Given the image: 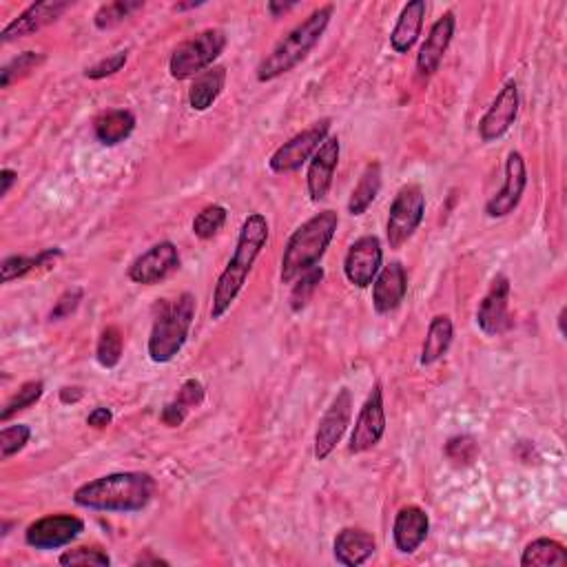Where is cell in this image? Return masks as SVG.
Returning <instances> with one entry per match:
<instances>
[{"label":"cell","instance_id":"52a82bcc","mask_svg":"<svg viewBox=\"0 0 567 567\" xmlns=\"http://www.w3.org/2000/svg\"><path fill=\"white\" fill-rule=\"evenodd\" d=\"M426 218V195L419 184H406L395 195L393 204L388 211L386 222V237L388 246L393 251H399L412 235L417 233Z\"/></svg>","mask_w":567,"mask_h":567},{"label":"cell","instance_id":"8fae6325","mask_svg":"<svg viewBox=\"0 0 567 567\" xmlns=\"http://www.w3.org/2000/svg\"><path fill=\"white\" fill-rule=\"evenodd\" d=\"M386 435V408H384V390L381 384H375L373 393L364 401L362 410H359L353 435L348 441L350 455H364V452L373 450L377 443Z\"/></svg>","mask_w":567,"mask_h":567},{"label":"cell","instance_id":"f1b7e54d","mask_svg":"<svg viewBox=\"0 0 567 567\" xmlns=\"http://www.w3.org/2000/svg\"><path fill=\"white\" fill-rule=\"evenodd\" d=\"M567 563V550L565 545L554 539H534L525 545L521 554L523 567H552V565H565Z\"/></svg>","mask_w":567,"mask_h":567},{"label":"cell","instance_id":"4316f807","mask_svg":"<svg viewBox=\"0 0 567 567\" xmlns=\"http://www.w3.org/2000/svg\"><path fill=\"white\" fill-rule=\"evenodd\" d=\"M381 191V164L379 162H370L368 167L364 169L362 178H359L357 187L350 193V200H348V213L353 215V218H359V215H364L373 202L377 200V195Z\"/></svg>","mask_w":567,"mask_h":567},{"label":"cell","instance_id":"e0dca14e","mask_svg":"<svg viewBox=\"0 0 567 567\" xmlns=\"http://www.w3.org/2000/svg\"><path fill=\"white\" fill-rule=\"evenodd\" d=\"M339 156H342V144H339L337 136H328L322 147L315 151V156L308 162L306 171V189L311 195V202H322L326 200L328 191L333 187V178L339 164Z\"/></svg>","mask_w":567,"mask_h":567},{"label":"cell","instance_id":"6da1fadb","mask_svg":"<svg viewBox=\"0 0 567 567\" xmlns=\"http://www.w3.org/2000/svg\"><path fill=\"white\" fill-rule=\"evenodd\" d=\"M156 488L158 483L149 472H113L82 483L74 492V503L94 512L133 514L147 508Z\"/></svg>","mask_w":567,"mask_h":567},{"label":"cell","instance_id":"277c9868","mask_svg":"<svg viewBox=\"0 0 567 567\" xmlns=\"http://www.w3.org/2000/svg\"><path fill=\"white\" fill-rule=\"evenodd\" d=\"M335 14L333 5H324L315 9L311 16H306L300 25H295L280 43H277L271 54H268L260 65H257L255 76L260 82H273L302 65L306 56L317 47L319 40L326 34L331 18Z\"/></svg>","mask_w":567,"mask_h":567},{"label":"cell","instance_id":"f6af8a7d","mask_svg":"<svg viewBox=\"0 0 567 567\" xmlns=\"http://www.w3.org/2000/svg\"><path fill=\"white\" fill-rule=\"evenodd\" d=\"M16 180H18V173L14 169L0 171V198H5V195L12 191Z\"/></svg>","mask_w":567,"mask_h":567},{"label":"cell","instance_id":"603a6c76","mask_svg":"<svg viewBox=\"0 0 567 567\" xmlns=\"http://www.w3.org/2000/svg\"><path fill=\"white\" fill-rule=\"evenodd\" d=\"M426 12V0H410V3L401 9L393 32H390V47H393L395 54H408V51L417 45L421 29H424Z\"/></svg>","mask_w":567,"mask_h":567},{"label":"cell","instance_id":"d6a6232c","mask_svg":"<svg viewBox=\"0 0 567 567\" xmlns=\"http://www.w3.org/2000/svg\"><path fill=\"white\" fill-rule=\"evenodd\" d=\"M45 395V384L40 379H34V381H25L23 386L18 388V393L12 395V399L7 401L3 412H0V421H9L14 415H18V412H23L27 408H32L36 406L40 397Z\"/></svg>","mask_w":567,"mask_h":567},{"label":"cell","instance_id":"ba28073f","mask_svg":"<svg viewBox=\"0 0 567 567\" xmlns=\"http://www.w3.org/2000/svg\"><path fill=\"white\" fill-rule=\"evenodd\" d=\"M328 133H331V118L317 120L315 125L284 142L282 147L268 158V169L277 175L300 171L306 162H311L315 151L322 147V142L328 138Z\"/></svg>","mask_w":567,"mask_h":567},{"label":"cell","instance_id":"5bb4252c","mask_svg":"<svg viewBox=\"0 0 567 567\" xmlns=\"http://www.w3.org/2000/svg\"><path fill=\"white\" fill-rule=\"evenodd\" d=\"M510 280L503 273L494 277L488 293L477 308V326L483 335L497 337L503 335L512 326L510 317Z\"/></svg>","mask_w":567,"mask_h":567},{"label":"cell","instance_id":"d590c367","mask_svg":"<svg viewBox=\"0 0 567 567\" xmlns=\"http://www.w3.org/2000/svg\"><path fill=\"white\" fill-rule=\"evenodd\" d=\"M58 563L65 567H109L111 556L107 554V550L94 548V545H91V548L89 545H82V548H74L60 554Z\"/></svg>","mask_w":567,"mask_h":567},{"label":"cell","instance_id":"74e56055","mask_svg":"<svg viewBox=\"0 0 567 567\" xmlns=\"http://www.w3.org/2000/svg\"><path fill=\"white\" fill-rule=\"evenodd\" d=\"M29 439H32V428L25 424H16V426H5L0 430V457L3 461H7L9 457L18 455L23 450Z\"/></svg>","mask_w":567,"mask_h":567},{"label":"cell","instance_id":"c3c4849f","mask_svg":"<svg viewBox=\"0 0 567 567\" xmlns=\"http://www.w3.org/2000/svg\"><path fill=\"white\" fill-rule=\"evenodd\" d=\"M200 5H204V3H178L173 9H175V12H182V9H193V7H200Z\"/></svg>","mask_w":567,"mask_h":567},{"label":"cell","instance_id":"7c38bea8","mask_svg":"<svg viewBox=\"0 0 567 567\" xmlns=\"http://www.w3.org/2000/svg\"><path fill=\"white\" fill-rule=\"evenodd\" d=\"M525 187H528V167L519 151H510L505 160V178L499 193H494L486 204V215L492 220L508 218L523 200Z\"/></svg>","mask_w":567,"mask_h":567},{"label":"cell","instance_id":"83f0119b","mask_svg":"<svg viewBox=\"0 0 567 567\" xmlns=\"http://www.w3.org/2000/svg\"><path fill=\"white\" fill-rule=\"evenodd\" d=\"M63 257V251L60 249H47L38 255H12L5 257L3 264H0V271H3V282L9 284L18 280V277H25L32 271H38V268H51L56 264V260Z\"/></svg>","mask_w":567,"mask_h":567},{"label":"cell","instance_id":"cb8c5ba5","mask_svg":"<svg viewBox=\"0 0 567 567\" xmlns=\"http://www.w3.org/2000/svg\"><path fill=\"white\" fill-rule=\"evenodd\" d=\"M136 131V116L129 109H111L94 120V136L102 147H118Z\"/></svg>","mask_w":567,"mask_h":567},{"label":"cell","instance_id":"7402d4cb","mask_svg":"<svg viewBox=\"0 0 567 567\" xmlns=\"http://www.w3.org/2000/svg\"><path fill=\"white\" fill-rule=\"evenodd\" d=\"M377 552L375 536L364 528H344L333 541V556L339 565L359 567Z\"/></svg>","mask_w":567,"mask_h":567},{"label":"cell","instance_id":"8d00e7d4","mask_svg":"<svg viewBox=\"0 0 567 567\" xmlns=\"http://www.w3.org/2000/svg\"><path fill=\"white\" fill-rule=\"evenodd\" d=\"M324 280V268L322 266H315L313 271H308L304 273L300 280H295L293 282V291H291V308L297 313V311H302V308L311 302V297L313 293L317 291V286L322 284Z\"/></svg>","mask_w":567,"mask_h":567},{"label":"cell","instance_id":"8992f818","mask_svg":"<svg viewBox=\"0 0 567 567\" xmlns=\"http://www.w3.org/2000/svg\"><path fill=\"white\" fill-rule=\"evenodd\" d=\"M226 49V34L222 29H204L193 38L184 40L173 49L169 58V74L173 80L198 78L206 69H211L215 60Z\"/></svg>","mask_w":567,"mask_h":567},{"label":"cell","instance_id":"9c48e42d","mask_svg":"<svg viewBox=\"0 0 567 567\" xmlns=\"http://www.w3.org/2000/svg\"><path fill=\"white\" fill-rule=\"evenodd\" d=\"M82 532H85V521L74 517V514H47L25 530V543L29 548L43 552L60 550L74 543Z\"/></svg>","mask_w":567,"mask_h":567},{"label":"cell","instance_id":"f35d334b","mask_svg":"<svg viewBox=\"0 0 567 567\" xmlns=\"http://www.w3.org/2000/svg\"><path fill=\"white\" fill-rule=\"evenodd\" d=\"M127 60H129V51H127V49L116 51V54L102 58V60H98L96 65L87 67V69H85V78H89V80H102V78L116 76L118 71H122V67L127 65Z\"/></svg>","mask_w":567,"mask_h":567},{"label":"cell","instance_id":"ac0fdd59","mask_svg":"<svg viewBox=\"0 0 567 567\" xmlns=\"http://www.w3.org/2000/svg\"><path fill=\"white\" fill-rule=\"evenodd\" d=\"M455 29L457 18L452 12H446L441 18H437L435 25L430 27L424 45H421L417 54V71L421 78H430L437 74L443 63V56H446L452 38H455Z\"/></svg>","mask_w":567,"mask_h":567},{"label":"cell","instance_id":"4dcf8cb0","mask_svg":"<svg viewBox=\"0 0 567 567\" xmlns=\"http://www.w3.org/2000/svg\"><path fill=\"white\" fill-rule=\"evenodd\" d=\"M142 7H144L142 0H116V3L102 5L94 16V25L96 29H100V32H107V29L125 23L127 18H131V14L140 12Z\"/></svg>","mask_w":567,"mask_h":567},{"label":"cell","instance_id":"836d02e7","mask_svg":"<svg viewBox=\"0 0 567 567\" xmlns=\"http://www.w3.org/2000/svg\"><path fill=\"white\" fill-rule=\"evenodd\" d=\"M122 350H125V339L118 326H107L98 337L96 346V359L102 368H116L122 359Z\"/></svg>","mask_w":567,"mask_h":567},{"label":"cell","instance_id":"9a60e30c","mask_svg":"<svg viewBox=\"0 0 567 567\" xmlns=\"http://www.w3.org/2000/svg\"><path fill=\"white\" fill-rule=\"evenodd\" d=\"M384 264V249L377 235H364L350 244L344 260L346 280L357 288L373 286Z\"/></svg>","mask_w":567,"mask_h":567},{"label":"cell","instance_id":"ab89813d","mask_svg":"<svg viewBox=\"0 0 567 567\" xmlns=\"http://www.w3.org/2000/svg\"><path fill=\"white\" fill-rule=\"evenodd\" d=\"M82 297H85V291H82L80 286L67 288V291L58 297V302L54 304V308H51V313H49L51 322H60V319H65L71 313H76L80 302H82Z\"/></svg>","mask_w":567,"mask_h":567},{"label":"cell","instance_id":"7bdbcfd3","mask_svg":"<svg viewBox=\"0 0 567 567\" xmlns=\"http://www.w3.org/2000/svg\"><path fill=\"white\" fill-rule=\"evenodd\" d=\"M113 424V412L107 406H98L89 412L87 417V426L89 428H96V430H105Z\"/></svg>","mask_w":567,"mask_h":567},{"label":"cell","instance_id":"ffe728a7","mask_svg":"<svg viewBox=\"0 0 567 567\" xmlns=\"http://www.w3.org/2000/svg\"><path fill=\"white\" fill-rule=\"evenodd\" d=\"M408 295V273L401 262L381 266L373 282V306L379 315L397 311Z\"/></svg>","mask_w":567,"mask_h":567},{"label":"cell","instance_id":"7dc6e473","mask_svg":"<svg viewBox=\"0 0 567 567\" xmlns=\"http://www.w3.org/2000/svg\"><path fill=\"white\" fill-rule=\"evenodd\" d=\"M147 563H153V565H169V561L160 559V556H153L151 552H147L144 556H140V559L136 561V565H147Z\"/></svg>","mask_w":567,"mask_h":567},{"label":"cell","instance_id":"30bf717a","mask_svg":"<svg viewBox=\"0 0 567 567\" xmlns=\"http://www.w3.org/2000/svg\"><path fill=\"white\" fill-rule=\"evenodd\" d=\"M350 419H353V395H350L348 388H342L317 424L315 448H313V455L317 461H326L333 455L335 448L339 446V441H342L346 435Z\"/></svg>","mask_w":567,"mask_h":567},{"label":"cell","instance_id":"4fadbf2b","mask_svg":"<svg viewBox=\"0 0 567 567\" xmlns=\"http://www.w3.org/2000/svg\"><path fill=\"white\" fill-rule=\"evenodd\" d=\"M180 268V253L173 242L153 244L149 251L138 255L129 266V280L140 286H156L167 280L171 273Z\"/></svg>","mask_w":567,"mask_h":567},{"label":"cell","instance_id":"44dd1931","mask_svg":"<svg viewBox=\"0 0 567 567\" xmlns=\"http://www.w3.org/2000/svg\"><path fill=\"white\" fill-rule=\"evenodd\" d=\"M430 532V517L419 505H404L393 523V541L401 554H415Z\"/></svg>","mask_w":567,"mask_h":567},{"label":"cell","instance_id":"3957f363","mask_svg":"<svg viewBox=\"0 0 567 567\" xmlns=\"http://www.w3.org/2000/svg\"><path fill=\"white\" fill-rule=\"evenodd\" d=\"M339 229V215L333 209L319 211L313 218H308L302 226H297L293 235L288 237L286 249L282 255V284H293L308 271L319 266L326 255L328 246L333 244L335 233Z\"/></svg>","mask_w":567,"mask_h":567},{"label":"cell","instance_id":"d6986e66","mask_svg":"<svg viewBox=\"0 0 567 567\" xmlns=\"http://www.w3.org/2000/svg\"><path fill=\"white\" fill-rule=\"evenodd\" d=\"M69 7L71 3H60V0H47V3L29 5L23 14L14 18L12 23L3 29V34H0V43L9 45V43H14V40L38 34L40 29L56 23V20L63 16Z\"/></svg>","mask_w":567,"mask_h":567},{"label":"cell","instance_id":"2e32d148","mask_svg":"<svg viewBox=\"0 0 567 567\" xmlns=\"http://www.w3.org/2000/svg\"><path fill=\"white\" fill-rule=\"evenodd\" d=\"M519 109H521L519 85L514 80H508L501 87L497 98H494L490 109L483 113V118L479 120V138L483 142H494L503 138L505 133L512 129L514 122H517Z\"/></svg>","mask_w":567,"mask_h":567},{"label":"cell","instance_id":"5b68a950","mask_svg":"<svg viewBox=\"0 0 567 567\" xmlns=\"http://www.w3.org/2000/svg\"><path fill=\"white\" fill-rule=\"evenodd\" d=\"M193 293H182L173 302L162 304L160 315L153 319L147 353L153 364H169L178 357L191 333L195 319V304Z\"/></svg>","mask_w":567,"mask_h":567},{"label":"cell","instance_id":"b9f144b4","mask_svg":"<svg viewBox=\"0 0 567 567\" xmlns=\"http://www.w3.org/2000/svg\"><path fill=\"white\" fill-rule=\"evenodd\" d=\"M187 415H189V410L184 408L182 404H178V401H169L167 406L162 408V415H160V419H162V424L164 426H169V428H180L182 424H184V419H187Z\"/></svg>","mask_w":567,"mask_h":567},{"label":"cell","instance_id":"1f68e13d","mask_svg":"<svg viewBox=\"0 0 567 567\" xmlns=\"http://www.w3.org/2000/svg\"><path fill=\"white\" fill-rule=\"evenodd\" d=\"M226 218H229V211H226L222 204L204 206V209L193 218V224H191L193 235L204 242L213 240V237L224 229Z\"/></svg>","mask_w":567,"mask_h":567},{"label":"cell","instance_id":"f546056e","mask_svg":"<svg viewBox=\"0 0 567 567\" xmlns=\"http://www.w3.org/2000/svg\"><path fill=\"white\" fill-rule=\"evenodd\" d=\"M43 63H45V54H40V51H23V54H18L0 69V87L3 89L12 87L14 82L27 78Z\"/></svg>","mask_w":567,"mask_h":567},{"label":"cell","instance_id":"e575fe53","mask_svg":"<svg viewBox=\"0 0 567 567\" xmlns=\"http://www.w3.org/2000/svg\"><path fill=\"white\" fill-rule=\"evenodd\" d=\"M443 452L455 468H468L479 457V443L472 435H455L448 439Z\"/></svg>","mask_w":567,"mask_h":567},{"label":"cell","instance_id":"bcb514c9","mask_svg":"<svg viewBox=\"0 0 567 567\" xmlns=\"http://www.w3.org/2000/svg\"><path fill=\"white\" fill-rule=\"evenodd\" d=\"M297 3H268V12H271L273 18H277L280 14H286V12H291V9H295Z\"/></svg>","mask_w":567,"mask_h":567},{"label":"cell","instance_id":"60d3db41","mask_svg":"<svg viewBox=\"0 0 567 567\" xmlns=\"http://www.w3.org/2000/svg\"><path fill=\"white\" fill-rule=\"evenodd\" d=\"M178 404H182L187 410L198 408L204 401V386L198 379H187L178 390V397H175Z\"/></svg>","mask_w":567,"mask_h":567},{"label":"cell","instance_id":"7a4b0ae2","mask_svg":"<svg viewBox=\"0 0 567 567\" xmlns=\"http://www.w3.org/2000/svg\"><path fill=\"white\" fill-rule=\"evenodd\" d=\"M268 233H271V229H268V222L262 213H251L249 218L242 222L240 235H237L235 242V251L213 288L211 319H222L231 311L237 295L242 293L246 280H249L257 257H260L268 242Z\"/></svg>","mask_w":567,"mask_h":567},{"label":"cell","instance_id":"484cf974","mask_svg":"<svg viewBox=\"0 0 567 567\" xmlns=\"http://www.w3.org/2000/svg\"><path fill=\"white\" fill-rule=\"evenodd\" d=\"M452 337H455V324H452V319L448 315L432 317L424 348H421L419 364L432 366V364H437L439 359L446 357L452 346Z\"/></svg>","mask_w":567,"mask_h":567},{"label":"cell","instance_id":"ee69618b","mask_svg":"<svg viewBox=\"0 0 567 567\" xmlns=\"http://www.w3.org/2000/svg\"><path fill=\"white\" fill-rule=\"evenodd\" d=\"M58 397H60V404H78V401L85 397V390H82L80 386H63L58 390Z\"/></svg>","mask_w":567,"mask_h":567},{"label":"cell","instance_id":"681fc988","mask_svg":"<svg viewBox=\"0 0 567 567\" xmlns=\"http://www.w3.org/2000/svg\"><path fill=\"white\" fill-rule=\"evenodd\" d=\"M559 333L561 337H565V308H561V313H559Z\"/></svg>","mask_w":567,"mask_h":567},{"label":"cell","instance_id":"d4e9b609","mask_svg":"<svg viewBox=\"0 0 567 567\" xmlns=\"http://www.w3.org/2000/svg\"><path fill=\"white\" fill-rule=\"evenodd\" d=\"M226 87V67L213 65L204 74L193 78L189 87V105L193 111H206L215 105Z\"/></svg>","mask_w":567,"mask_h":567}]
</instances>
